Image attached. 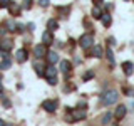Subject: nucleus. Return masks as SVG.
<instances>
[{"label":"nucleus","mask_w":134,"mask_h":126,"mask_svg":"<svg viewBox=\"0 0 134 126\" xmlns=\"http://www.w3.org/2000/svg\"><path fill=\"white\" fill-rule=\"evenodd\" d=\"M87 116L86 113V108H79V109H72V108H67V114H65V119L69 121V123H75V121L79 119H84V118Z\"/></svg>","instance_id":"obj_1"},{"label":"nucleus","mask_w":134,"mask_h":126,"mask_svg":"<svg viewBox=\"0 0 134 126\" xmlns=\"http://www.w3.org/2000/svg\"><path fill=\"white\" fill-rule=\"evenodd\" d=\"M117 99H119V92L116 89H109L102 94V98H100V103L104 104V106H111V104H116Z\"/></svg>","instance_id":"obj_2"},{"label":"nucleus","mask_w":134,"mask_h":126,"mask_svg":"<svg viewBox=\"0 0 134 126\" xmlns=\"http://www.w3.org/2000/svg\"><path fill=\"white\" fill-rule=\"evenodd\" d=\"M79 45H81L84 50H87L89 47H92V45H94V35H92V34H84V35H81V39H79Z\"/></svg>","instance_id":"obj_3"},{"label":"nucleus","mask_w":134,"mask_h":126,"mask_svg":"<svg viewBox=\"0 0 134 126\" xmlns=\"http://www.w3.org/2000/svg\"><path fill=\"white\" fill-rule=\"evenodd\" d=\"M47 45L44 44V42H42V44H37L35 47H34V56H35L37 59H40V57H45L47 56Z\"/></svg>","instance_id":"obj_4"},{"label":"nucleus","mask_w":134,"mask_h":126,"mask_svg":"<svg viewBox=\"0 0 134 126\" xmlns=\"http://www.w3.org/2000/svg\"><path fill=\"white\" fill-rule=\"evenodd\" d=\"M57 108V101H52V99H45L44 103H42V109L47 113H54Z\"/></svg>","instance_id":"obj_5"},{"label":"nucleus","mask_w":134,"mask_h":126,"mask_svg":"<svg viewBox=\"0 0 134 126\" xmlns=\"http://www.w3.org/2000/svg\"><path fill=\"white\" fill-rule=\"evenodd\" d=\"M12 47H14V42L10 39H0V50L2 52H8Z\"/></svg>","instance_id":"obj_6"},{"label":"nucleus","mask_w":134,"mask_h":126,"mask_svg":"<svg viewBox=\"0 0 134 126\" xmlns=\"http://www.w3.org/2000/svg\"><path fill=\"white\" fill-rule=\"evenodd\" d=\"M34 69L37 71V74H39V76H45V69H47V67H45V64L40 61V59H37V61L34 62Z\"/></svg>","instance_id":"obj_7"},{"label":"nucleus","mask_w":134,"mask_h":126,"mask_svg":"<svg viewBox=\"0 0 134 126\" xmlns=\"http://www.w3.org/2000/svg\"><path fill=\"white\" fill-rule=\"evenodd\" d=\"M126 113H127V108H126L124 104H121V106H117V109L114 111V118H116L117 121H121L126 116Z\"/></svg>","instance_id":"obj_8"},{"label":"nucleus","mask_w":134,"mask_h":126,"mask_svg":"<svg viewBox=\"0 0 134 126\" xmlns=\"http://www.w3.org/2000/svg\"><path fill=\"white\" fill-rule=\"evenodd\" d=\"M27 57H29L27 49H19V50L15 52V59H17V62H25V61H27Z\"/></svg>","instance_id":"obj_9"},{"label":"nucleus","mask_w":134,"mask_h":126,"mask_svg":"<svg viewBox=\"0 0 134 126\" xmlns=\"http://www.w3.org/2000/svg\"><path fill=\"white\" fill-rule=\"evenodd\" d=\"M42 42H44L45 45H50V44H54V37H52V30H45L44 34H42Z\"/></svg>","instance_id":"obj_10"},{"label":"nucleus","mask_w":134,"mask_h":126,"mask_svg":"<svg viewBox=\"0 0 134 126\" xmlns=\"http://www.w3.org/2000/svg\"><path fill=\"white\" fill-rule=\"evenodd\" d=\"M121 67H122V71H124V74H126V76H131V74H132V71H134V64H132L131 61L122 62V66H121Z\"/></svg>","instance_id":"obj_11"},{"label":"nucleus","mask_w":134,"mask_h":126,"mask_svg":"<svg viewBox=\"0 0 134 126\" xmlns=\"http://www.w3.org/2000/svg\"><path fill=\"white\" fill-rule=\"evenodd\" d=\"M47 62L49 64H55V62H59V54L54 52V50H49L47 52Z\"/></svg>","instance_id":"obj_12"},{"label":"nucleus","mask_w":134,"mask_h":126,"mask_svg":"<svg viewBox=\"0 0 134 126\" xmlns=\"http://www.w3.org/2000/svg\"><path fill=\"white\" fill-rule=\"evenodd\" d=\"M70 69H72V64L69 61H60V71L64 74H70Z\"/></svg>","instance_id":"obj_13"},{"label":"nucleus","mask_w":134,"mask_h":126,"mask_svg":"<svg viewBox=\"0 0 134 126\" xmlns=\"http://www.w3.org/2000/svg\"><path fill=\"white\" fill-rule=\"evenodd\" d=\"M57 76V69L54 67V64L47 66V69H45V77H55Z\"/></svg>","instance_id":"obj_14"},{"label":"nucleus","mask_w":134,"mask_h":126,"mask_svg":"<svg viewBox=\"0 0 134 126\" xmlns=\"http://www.w3.org/2000/svg\"><path fill=\"white\" fill-rule=\"evenodd\" d=\"M112 116H114V113H111V111H107L106 114H104L102 118H100V123L102 124H109L112 121Z\"/></svg>","instance_id":"obj_15"},{"label":"nucleus","mask_w":134,"mask_h":126,"mask_svg":"<svg viewBox=\"0 0 134 126\" xmlns=\"http://www.w3.org/2000/svg\"><path fill=\"white\" fill-rule=\"evenodd\" d=\"M100 22H102L104 27H109V25L112 24V19H111V15L109 14H102V17H100Z\"/></svg>","instance_id":"obj_16"},{"label":"nucleus","mask_w":134,"mask_h":126,"mask_svg":"<svg viewBox=\"0 0 134 126\" xmlns=\"http://www.w3.org/2000/svg\"><path fill=\"white\" fill-rule=\"evenodd\" d=\"M5 25H7L8 32H19V30H17V29H19V25H17V24L14 22V20H7Z\"/></svg>","instance_id":"obj_17"},{"label":"nucleus","mask_w":134,"mask_h":126,"mask_svg":"<svg viewBox=\"0 0 134 126\" xmlns=\"http://www.w3.org/2000/svg\"><path fill=\"white\" fill-rule=\"evenodd\" d=\"M100 17H102V10L99 8V5H96L94 8H92V19H97V20H100Z\"/></svg>","instance_id":"obj_18"},{"label":"nucleus","mask_w":134,"mask_h":126,"mask_svg":"<svg viewBox=\"0 0 134 126\" xmlns=\"http://www.w3.org/2000/svg\"><path fill=\"white\" fill-rule=\"evenodd\" d=\"M10 66H12V61H10V57H5L2 62H0V71H5V69H8Z\"/></svg>","instance_id":"obj_19"},{"label":"nucleus","mask_w":134,"mask_h":126,"mask_svg":"<svg viewBox=\"0 0 134 126\" xmlns=\"http://www.w3.org/2000/svg\"><path fill=\"white\" fill-rule=\"evenodd\" d=\"M8 10H10L12 15H19L20 14V7L17 5V3H12V2H10V5H8Z\"/></svg>","instance_id":"obj_20"},{"label":"nucleus","mask_w":134,"mask_h":126,"mask_svg":"<svg viewBox=\"0 0 134 126\" xmlns=\"http://www.w3.org/2000/svg\"><path fill=\"white\" fill-rule=\"evenodd\" d=\"M47 29H49V30H57V29H59V24H57V20H54V19H50L49 20V22H47Z\"/></svg>","instance_id":"obj_21"},{"label":"nucleus","mask_w":134,"mask_h":126,"mask_svg":"<svg viewBox=\"0 0 134 126\" xmlns=\"http://www.w3.org/2000/svg\"><path fill=\"white\" fill-rule=\"evenodd\" d=\"M102 54H104V50L100 45H94V56L96 57H102Z\"/></svg>","instance_id":"obj_22"},{"label":"nucleus","mask_w":134,"mask_h":126,"mask_svg":"<svg viewBox=\"0 0 134 126\" xmlns=\"http://www.w3.org/2000/svg\"><path fill=\"white\" fill-rule=\"evenodd\" d=\"M92 77H94V71H87V72L82 76L84 81H89V79H92Z\"/></svg>","instance_id":"obj_23"},{"label":"nucleus","mask_w":134,"mask_h":126,"mask_svg":"<svg viewBox=\"0 0 134 126\" xmlns=\"http://www.w3.org/2000/svg\"><path fill=\"white\" fill-rule=\"evenodd\" d=\"M107 61H109V64H111V66H114V56H112V50L111 49H107Z\"/></svg>","instance_id":"obj_24"},{"label":"nucleus","mask_w":134,"mask_h":126,"mask_svg":"<svg viewBox=\"0 0 134 126\" xmlns=\"http://www.w3.org/2000/svg\"><path fill=\"white\" fill-rule=\"evenodd\" d=\"M32 7V0H24V3H22V8H30Z\"/></svg>","instance_id":"obj_25"},{"label":"nucleus","mask_w":134,"mask_h":126,"mask_svg":"<svg viewBox=\"0 0 134 126\" xmlns=\"http://www.w3.org/2000/svg\"><path fill=\"white\" fill-rule=\"evenodd\" d=\"M10 5V0H0V8H5Z\"/></svg>","instance_id":"obj_26"},{"label":"nucleus","mask_w":134,"mask_h":126,"mask_svg":"<svg viewBox=\"0 0 134 126\" xmlns=\"http://www.w3.org/2000/svg\"><path fill=\"white\" fill-rule=\"evenodd\" d=\"M59 12H60L62 17H67V14H69V7L67 8H59Z\"/></svg>","instance_id":"obj_27"},{"label":"nucleus","mask_w":134,"mask_h":126,"mask_svg":"<svg viewBox=\"0 0 134 126\" xmlns=\"http://www.w3.org/2000/svg\"><path fill=\"white\" fill-rule=\"evenodd\" d=\"M47 82L52 84V86H54V84H57V76H55V77H47Z\"/></svg>","instance_id":"obj_28"},{"label":"nucleus","mask_w":134,"mask_h":126,"mask_svg":"<svg viewBox=\"0 0 134 126\" xmlns=\"http://www.w3.org/2000/svg\"><path fill=\"white\" fill-rule=\"evenodd\" d=\"M39 5L40 7H49V0H39Z\"/></svg>","instance_id":"obj_29"},{"label":"nucleus","mask_w":134,"mask_h":126,"mask_svg":"<svg viewBox=\"0 0 134 126\" xmlns=\"http://www.w3.org/2000/svg\"><path fill=\"white\" fill-rule=\"evenodd\" d=\"M7 30H8V29H3V27H0V37H3V35H5V34H7Z\"/></svg>","instance_id":"obj_30"},{"label":"nucleus","mask_w":134,"mask_h":126,"mask_svg":"<svg viewBox=\"0 0 134 126\" xmlns=\"http://www.w3.org/2000/svg\"><path fill=\"white\" fill-rule=\"evenodd\" d=\"M65 92H70V91H74V86H65Z\"/></svg>","instance_id":"obj_31"},{"label":"nucleus","mask_w":134,"mask_h":126,"mask_svg":"<svg viewBox=\"0 0 134 126\" xmlns=\"http://www.w3.org/2000/svg\"><path fill=\"white\" fill-rule=\"evenodd\" d=\"M3 106H5V108H8V106H10V101H8V99H5V98H3Z\"/></svg>","instance_id":"obj_32"},{"label":"nucleus","mask_w":134,"mask_h":126,"mask_svg":"<svg viewBox=\"0 0 134 126\" xmlns=\"http://www.w3.org/2000/svg\"><path fill=\"white\" fill-rule=\"evenodd\" d=\"M94 3H96V5H102L104 2H102V0H94Z\"/></svg>","instance_id":"obj_33"},{"label":"nucleus","mask_w":134,"mask_h":126,"mask_svg":"<svg viewBox=\"0 0 134 126\" xmlns=\"http://www.w3.org/2000/svg\"><path fill=\"white\" fill-rule=\"evenodd\" d=\"M0 126H5V123H3V121H2V119H0Z\"/></svg>","instance_id":"obj_34"},{"label":"nucleus","mask_w":134,"mask_h":126,"mask_svg":"<svg viewBox=\"0 0 134 126\" xmlns=\"http://www.w3.org/2000/svg\"><path fill=\"white\" fill-rule=\"evenodd\" d=\"M131 108H134V99H132V101H131Z\"/></svg>","instance_id":"obj_35"},{"label":"nucleus","mask_w":134,"mask_h":126,"mask_svg":"<svg viewBox=\"0 0 134 126\" xmlns=\"http://www.w3.org/2000/svg\"><path fill=\"white\" fill-rule=\"evenodd\" d=\"M3 91V86H2V84H0V92H2Z\"/></svg>","instance_id":"obj_36"}]
</instances>
